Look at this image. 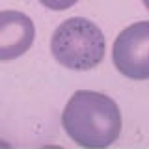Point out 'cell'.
<instances>
[{
    "label": "cell",
    "mask_w": 149,
    "mask_h": 149,
    "mask_svg": "<svg viewBox=\"0 0 149 149\" xmlns=\"http://www.w3.org/2000/svg\"><path fill=\"white\" fill-rule=\"evenodd\" d=\"M45 8L49 9H54V11H63V9H69L73 8L78 0H39Z\"/></svg>",
    "instance_id": "obj_5"
},
{
    "label": "cell",
    "mask_w": 149,
    "mask_h": 149,
    "mask_svg": "<svg viewBox=\"0 0 149 149\" xmlns=\"http://www.w3.org/2000/svg\"><path fill=\"white\" fill-rule=\"evenodd\" d=\"M36 39L34 21L17 9L0 11V62H11L30 50Z\"/></svg>",
    "instance_id": "obj_4"
},
{
    "label": "cell",
    "mask_w": 149,
    "mask_h": 149,
    "mask_svg": "<svg viewBox=\"0 0 149 149\" xmlns=\"http://www.w3.org/2000/svg\"><path fill=\"white\" fill-rule=\"evenodd\" d=\"M0 149H11V143L4 142V140H0Z\"/></svg>",
    "instance_id": "obj_6"
},
{
    "label": "cell",
    "mask_w": 149,
    "mask_h": 149,
    "mask_svg": "<svg viewBox=\"0 0 149 149\" xmlns=\"http://www.w3.org/2000/svg\"><path fill=\"white\" fill-rule=\"evenodd\" d=\"M50 50L60 65L73 71H88L104 60L106 39L93 21L69 17L54 30Z\"/></svg>",
    "instance_id": "obj_2"
},
{
    "label": "cell",
    "mask_w": 149,
    "mask_h": 149,
    "mask_svg": "<svg viewBox=\"0 0 149 149\" xmlns=\"http://www.w3.org/2000/svg\"><path fill=\"white\" fill-rule=\"evenodd\" d=\"M62 127L77 146L106 149L121 134V112L110 95L78 90L69 97L62 112Z\"/></svg>",
    "instance_id": "obj_1"
},
{
    "label": "cell",
    "mask_w": 149,
    "mask_h": 149,
    "mask_svg": "<svg viewBox=\"0 0 149 149\" xmlns=\"http://www.w3.org/2000/svg\"><path fill=\"white\" fill-rule=\"evenodd\" d=\"M112 60L119 74L132 80L149 78V21H138L119 32L112 47Z\"/></svg>",
    "instance_id": "obj_3"
},
{
    "label": "cell",
    "mask_w": 149,
    "mask_h": 149,
    "mask_svg": "<svg viewBox=\"0 0 149 149\" xmlns=\"http://www.w3.org/2000/svg\"><path fill=\"white\" fill-rule=\"evenodd\" d=\"M142 2H143V6H146V9L149 11V0H142Z\"/></svg>",
    "instance_id": "obj_7"
}]
</instances>
